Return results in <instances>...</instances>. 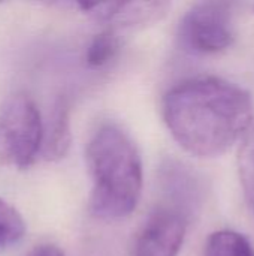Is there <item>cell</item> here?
Segmentation results:
<instances>
[{
  "label": "cell",
  "mask_w": 254,
  "mask_h": 256,
  "mask_svg": "<svg viewBox=\"0 0 254 256\" xmlns=\"http://www.w3.org/2000/svg\"><path fill=\"white\" fill-rule=\"evenodd\" d=\"M70 142V110L64 99H58L49 117L46 134H43V146L40 154L49 162H57L67 154Z\"/></svg>",
  "instance_id": "7"
},
{
  "label": "cell",
  "mask_w": 254,
  "mask_h": 256,
  "mask_svg": "<svg viewBox=\"0 0 254 256\" xmlns=\"http://www.w3.org/2000/svg\"><path fill=\"white\" fill-rule=\"evenodd\" d=\"M121 46L120 38L117 34V30L112 27L103 28L100 33H97L85 52V63L91 69H102L108 66L118 54Z\"/></svg>",
  "instance_id": "9"
},
{
  "label": "cell",
  "mask_w": 254,
  "mask_h": 256,
  "mask_svg": "<svg viewBox=\"0 0 254 256\" xmlns=\"http://www.w3.org/2000/svg\"><path fill=\"white\" fill-rule=\"evenodd\" d=\"M25 256H66L64 252L55 246V244H49V243H45V244H39L36 246L34 249H31Z\"/></svg>",
  "instance_id": "12"
},
{
  "label": "cell",
  "mask_w": 254,
  "mask_h": 256,
  "mask_svg": "<svg viewBox=\"0 0 254 256\" xmlns=\"http://www.w3.org/2000/svg\"><path fill=\"white\" fill-rule=\"evenodd\" d=\"M189 216L174 204L156 207L136 236L133 256H178L187 234Z\"/></svg>",
  "instance_id": "5"
},
{
  "label": "cell",
  "mask_w": 254,
  "mask_h": 256,
  "mask_svg": "<svg viewBox=\"0 0 254 256\" xmlns=\"http://www.w3.org/2000/svg\"><path fill=\"white\" fill-rule=\"evenodd\" d=\"M43 124L34 102L18 94L7 100L0 114V150L6 164L30 166L43 146Z\"/></svg>",
  "instance_id": "3"
},
{
  "label": "cell",
  "mask_w": 254,
  "mask_h": 256,
  "mask_svg": "<svg viewBox=\"0 0 254 256\" xmlns=\"http://www.w3.org/2000/svg\"><path fill=\"white\" fill-rule=\"evenodd\" d=\"M76 8L108 27H144L160 21L171 4L168 2H78Z\"/></svg>",
  "instance_id": "6"
},
{
  "label": "cell",
  "mask_w": 254,
  "mask_h": 256,
  "mask_svg": "<svg viewBox=\"0 0 254 256\" xmlns=\"http://www.w3.org/2000/svg\"><path fill=\"white\" fill-rule=\"evenodd\" d=\"M180 48L193 56H213L231 48L235 39L232 6L223 2L193 4L180 20Z\"/></svg>",
  "instance_id": "4"
},
{
  "label": "cell",
  "mask_w": 254,
  "mask_h": 256,
  "mask_svg": "<svg viewBox=\"0 0 254 256\" xmlns=\"http://www.w3.org/2000/svg\"><path fill=\"white\" fill-rule=\"evenodd\" d=\"M238 176L244 200L254 214V118L241 140L238 152Z\"/></svg>",
  "instance_id": "8"
},
{
  "label": "cell",
  "mask_w": 254,
  "mask_h": 256,
  "mask_svg": "<svg viewBox=\"0 0 254 256\" xmlns=\"http://www.w3.org/2000/svg\"><path fill=\"white\" fill-rule=\"evenodd\" d=\"M205 256H254V249L240 232L223 230L208 237Z\"/></svg>",
  "instance_id": "10"
},
{
  "label": "cell",
  "mask_w": 254,
  "mask_h": 256,
  "mask_svg": "<svg viewBox=\"0 0 254 256\" xmlns=\"http://www.w3.org/2000/svg\"><path fill=\"white\" fill-rule=\"evenodd\" d=\"M91 178L90 212L103 222L129 218L142 192V159L130 136L115 124L100 126L87 144Z\"/></svg>",
  "instance_id": "2"
},
{
  "label": "cell",
  "mask_w": 254,
  "mask_h": 256,
  "mask_svg": "<svg viewBox=\"0 0 254 256\" xmlns=\"http://www.w3.org/2000/svg\"><path fill=\"white\" fill-rule=\"evenodd\" d=\"M25 222L22 216L7 202L0 200V249L10 248L25 236Z\"/></svg>",
  "instance_id": "11"
},
{
  "label": "cell",
  "mask_w": 254,
  "mask_h": 256,
  "mask_svg": "<svg viewBox=\"0 0 254 256\" xmlns=\"http://www.w3.org/2000/svg\"><path fill=\"white\" fill-rule=\"evenodd\" d=\"M162 116L177 144L199 159L225 154L254 118L249 92L217 76H195L174 86L163 98Z\"/></svg>",
  "instance_id": "1"
}]
</instances>
